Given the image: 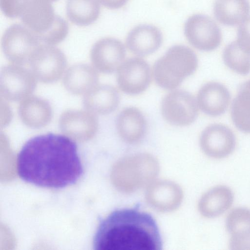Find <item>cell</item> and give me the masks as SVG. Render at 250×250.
Segmentation results:
<instances>
[{"mask_svg": "<svg viewBox=\"0 0 250 250\" xmlns=\"http://www.w3.org/2000/svg\"><path fill=\"white\" fill-rule=\"evenodd\" d=\"M17 166L23 181L53 189L75 184L83 172L76 143L67 136L52 133L28 140L18 155Z\"/></svg>", "mask_w": 250, "mask_h": 250, "instance_id": "1", "label": "cell"}, {"mask_svg": "<svg viewBox=\"0 0 250 250\" xmlns=\"http://www.w3.org/2000/svg\"><path fill=\"white\" fill-rule=\"evenodd\" d=\"M162 247L153 218L133 208L116 210L102 219L93 240L95 250H160Z\"/></svg>", "mask_w": 250, "mask_h": 250, "instance_id": "2", "label": "cell"}, {"mask_svg": "<svg viewBox=\"0 0 250 250\" xmlns=\"http://www.w3.org/2000/svg\"><path fill=\"white\" fill-rule=\"evenodd\" d=\"M198 65V58L193 50L184 45H175L155 62L152 75L159 86L173 90L195 72Z\"/></svg>", "mask_w": 250, "mask_h": 250, "instance_id": "3", "label": "cell"}, {"mask_svg": "<svg viewBox=\"0 0 250 250\" xmlns=\"http://www.w3.org/2000/svg\"><path fill=\"white\" fill-rule=\"evenodd\" d=\"M159 170L157 159L143 153L122 158L115 165L113 180L122 192L130 193L150 184Z\"/></svg>", "mask_w": 250, "mask_h": 250, "instance_id": "4", "label": "cell"}, {"mask_svg": "<svg viewBox=\"0 0 250 250\" xmlns=\"http://www.w3.org/2000/svg\"><path fill=\"white\" fill-rule=\"evenodd\" d=\"M42 42L37 35L23 24H13L4 32L1 45L3 52L12 64L23 65Z\"/></svg>", "mask_w": 250, "mask_h": 250, "instance_id": "5", "label": "cell"}, {"mask_svg": "<svg viewBox=\"0 0 250 250\" xmlns=\"http://www.w3.org/2000/svg\"><path fill=\"white\" fill-rule=\"evenodd\" d=\"M197 100L190 93L182 89H173L162 99L161 113L164 119L171 125L185 126L192 124L198 114Z\"/></svg>", "mask_w": 250, "mask_h": 250, "instance_id": "6", "label": "cell"}, {"mask_svg": "<svg viewBox=\"0 0 250 250\" xmlns=\"http://www.w3.org/2000/svg\"><path fill=\"white\" fill-rule=\"evenodd\" d=\"M28 63L36 79L44 83L60 79L67 66L63 53L54 45L46 44H41L36 49Z\"/></svg>", "mask_w": 250, "mask_h": 250, "instance_id": "7", "label": "cell"}, {"mask_svg": "<svg viewBox=\"0 0 250 250\" xmlns=\"http://www.w3.org/2000/svg\"><path fill=\"white\" fill-rule=\"evenodd\" d=\"M37 79L22 65L11 63L4 66L0 72V93L4 99L18 101L24 99L33 92Z\"/></svg>", "mask_w": 250, "mask_h": 250, "instance_id": "8", "label": "cell"}, {"mask_svg": "<svg viewBox=\"0 0 250 250\" xmlns=\"http://www.w3.org/2000/svg\"><path fill=\"white\" fill-rule=\"evenodd\" d=\"M49 0H30L20 18L22 24L44 42L63 19L56 14Z\"/></svg>", "mask_w": 250, "mask_h": 250, "instance_id": "9", "label": "cell"}, {"mask_svg": "<svg viewBox=\"0 0 250 250\" xmlns=\"http://www.w3.org/2000/svg\"><path fill=\"white\" fill-rule=\"evenodd\" d=\"M184 34L190 44L203 51H211L220 44L222 34L215 22L203 14H194L186 21Z\"/></svg>", "mask_w": 250, "mask_h": 250, "instance_id": "10", "label": "cell"}, {"mask_svg": "<svg viewBox=\"0 0 250 250\" xmlns=\"http://www.w3.org/2000/svg\"><path fill=\"white\" fill-rule=\"evenodd\" d=\"M152 72L147 62L138 57L129 58L117 70L116 80L119 88L130 95H139L149 86Z\"/></svg>", "mask_w": 250, "mask_h": 250, "instance_id": "11", "label": "cell"}, {"mask_svg": "<svg viewBox=\"0 0 250 250\" xmlns=\"http://www.w3.org/2000/svg\"><path fill=\"white\" fill-rule=\"evenodd\" d=\"M199 143L201 149L207 156L221 159L233 152L236 140L234 134L229 127L221 124H213L202 132Z\"/></svg>", "mask_w": 250, "mask_h": 250, "instance_id": "12", "label": "cell"}, {"mask_svg": "<svg viewBox=\"0 0 250 250\" xmlns=\"http://www.w3.org/2000/svg\"><path fill=\"white\" fill-rule=\"evenodd\" d=\"M126 50L120 40L111 37L97 41L90 51L92 64L97 70L110 74L117 70L125 61Z\"/></svg>", "mask_w": 250, "mask_h": 250, "instance_id": "13", "label": "cell"}, {"mask_svg": "<svg viewBox=\"0 0 250 250\" xmlns=\"http://www.w3.org/2000/svg\"><path fill=\"white\" fill-rule=\"evenodd\" d=\"M62 132L70 138L83 140L93 137L98 129L96 114L88 110H68L59 119Z\"/></svg>", "mask_w": 250, "mask_h": 250, "instance_id": "14", "label": "cell"}, {"mask_svg": "<svg viewBox=\"0 0 250 250\" xmlns=\"http://www.w3.org/2000/svg\"><path fill=\"white\" fill-rule=\"evenodd\" d=\"M163 42L161 31L150 24H141L132 29L128 33L125 43L133 54L143 57L156 52Z\"/></svg>", "mask_w": 250, "mask_h": 250, "instance_id": "15", "label": "cell"}, {"mask_svg": "<svg viewBox=\"0 0 250 250\" xmlns=\"http://www.w3.org/2000/svg\"><path fill=\"white\" fill-rule=\"evenodd\" d=\"M183 197L180 187L173 182L161 180L151 184L146 193L148 204L163 212L172 211L181 204Z\"/></svg>", "mask_w": 250, "mask_h": 250, "instance_id": "16", "label": "cell"}, {"mask_svg": "<svg viewBox=\"0 0 250 250\" xmlns=\"http://www.w3.org/2000/svg\"><path fill=\"white\" fill-rule=\"evenodd\" d=\"M230 95L223 84L209 82L199 89L197 96L199 108L205 114L216 117L224 114L230 102Z\"/></svg>", "mask_w": 250, "mask_h": 250, "instance_id": "17", "label": "cell"}, {"mask_svg": "<svg viewBox=\"0 0 250 250\" xmlns=\"http://www.w3.org/2000/svg\"><path fill=\"white\" fill-rule=\"evenodd\" d=\"M116 127L118 134L125 142L134 144L145 136L147 122L140 109L129 106L123 109L118 115Z\"/></svg>", "mask_w": 250, "mask_h": 250, "instance_id": "18", "label": "cell"}, {"mask_svg": "<svg viewBox=\"0 0 250 250\" xmlns=\"http://www.w3.org/2000/svg\"><path fill=\"white\" fill-rule=\"evenodd\" d=\"M226 228L230 234L231 250H250V209L238 207L232 209L226 219Z\"/></svg>", "mask_w": 250, "mask_h": 250, "instance_id": "19", "label": "cell"}, {"mask_svg": "<svg viewBox=\"0 0 250 250\" xmlns=\"http://www.w3.org/2000/svg\"><path fill=\"white\" fill-rule=\"evenodd\" d=\"M234 194L231 189L225 185L215 186L201 197L198 203V210L205 217H217L227 211L232 206Z\"/></svg>", "mask_w": 250, "mask_h": 250, "instance_id": "20", "label": "cell"}, {"mask_svg": "<svg viewBox=\"0 0 250 250\" xmlns=\"http://www.w3.org/2000/svg\"><path fill=\"white\" fill-rule=\"evenodd\" d=\"M99 74L93 67L85 64H75L65 72V88L75 95H85L98 85Z\"/></svg>", "mask_w": 250, "mask_h": 250, "instance_id": "21", "label": "cell"}, {"mask_svg": "<svg viewBox=\"0 0 250 250\" xmlns=\"http://www.w3.org/2000/svg\"><path fill=\"white\" fill-rule=\"evenodd\" d=\"M120 96L118 90L110 84L98 85L84 95L85 108L96 114L107 115L118 107Z\"/></svg>", "mask_w": 250, "mask_h": 250, "instance_id": "22", "label": "cell"}, {"mask_svg": "<svg viewBox=\"0 0 250 250\" xmlns=\"http://www.w3.org/2000/svg\"><path fill=\"white\" fill-rule=\"evenodd\" d=\"M19 114L27 126L39 128L46 126L52 118V110L46 100L36 96H28L22 100L19 107Z\"/></svg>", "mask_w": 250, "mask_h": 250, "instance_id": "23", "label": "cell"}, {"mask_svg": "<svg viewBox=\"0 0 250 250\" xmlns=\"http://www.w3.org/2000/svg\"><path fill=\"white\" fill-rule=\"evenodd\" d=\"M213 12L221 23L235 26L249 18L250 3L248 0H215Z\"/></svg>", "mask_w": 250, "mask_h": 250, "instance_id": "24", "label": "cell"}, {"mask_svg": "<svg viewBox=\"0 0 250 250\" xmlns=\"http://www.w3.org/2000/svg\"><path fill=\"white\" fill-rule=\"evenodd\" d=\"M101 12L99 0H67L66 13L73 24L85 26L95 22Z\"/></svg>", "mask_w": 250, "mask_h": 250, "instance_id": "25", "label": "cell"}, {"mask_svg": "<svg viewBox=\"0 0 250 250\" xmlns=\"http://www.w3.org/2000/svg\"><path fill=\"white\" fill-rule=\"evenodd\" d=\"M223 58L225 64L237 74L246 75L250 73V55L244 51L236 41L226 46Z\"/></svg>", "mask_w": 250, "mask_h": 250, "instance_id": "26", "label": "cell"}, {"mask_svg": "<svg viewBox=\"0 0 250 250\" xmlns=\"http://www.w3.org/2000/svg\"><path fill=\"white\" fill-rule=\"evenodd\" d=\"M231 117L238 129L244 133H250V110L233 101L231 107Z\"/></svg>", "mask_w": 250, "mask_h": 250, "instance_id": "27", "label": "cell"}, {"mask_svg": "<svg viewBox=\"0 0 250 250\" xmlns=\"http://www.w3.org/2000/svg\"><path fill=\"white\" fill-rule=\"evenodd\" d=\"M30 0H0V7L8 18H20Z\"/></svg>", "mask_w": 250, "mask_h": 250, "instance_id": "28", "label": "cell"}, {"mask_svg": "<svg viewBox=\"0 0 250 250\" xmlns=\"http://www.w3.org/2000/svg\"><path fill=\"white\" fill-rule=\"evenodd\" d=\"M236 42L244 51L250 55V18L240 24Z\"/></svg>", "mask_w": 250, "mask_h": 250, "instance_id": "29", "label": "cell"}, {"mask_svg": "<svg viewBox=\"0 0 250 250\" xmlns=\"http://www.w3.org/2000/svg\"><path fill=\"white\" fill-rule=\"evenodd\" d=\"M236 97L245 104L250 106V80L240 86Z\"/></svg>", "mask_w": 250, "mask_h": 250, "instance_id": "30", "label": "cell"}, {"mask_svg": "<svg viewBox=\"0 0 250 250\" xmlns=\"http://www.w3.org/2000/svg\"><path fill=\"white\" fill-rule=\"evenodd\" d=\"M100 3L108 9H118L122 8L128 0H99Z\"/></svg>", "mask_w": 250, "mask_h": 250, "instance_id": "31", "label": "cell"}, {"mask_svg": "<svg viewBox=\"0 0 250 250\" xmlns=\"http://www.w3.org/2000/svg\"><path fill=\"white\" fill-rule=\"evenodd\" d=\"M50 0L52 2H53V1H55L57 0Z\"/></svg>", "mask_w": 250, "mask_h": 250, "instance_id": "32", "label": "cell"}]
</instances>
